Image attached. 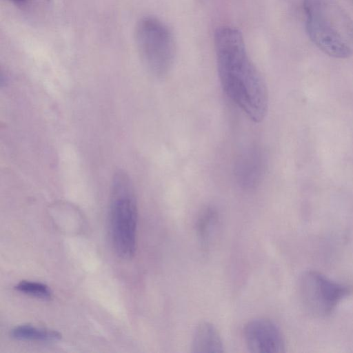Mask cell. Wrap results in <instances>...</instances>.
Listing matches in <instances>:
<instances>
[{
    "instance_id": "cell-1",
    "label": "cell",
    "mask_w": 353,
    "mask_h": 353,
    "mask_svg": "<svg viewBox=\"0 0 353 353\" xmlns=\"http://www.w3.org/2000/svg\"><path fill=\"white\" fill-rule=\"evenodd\" d=\"M217 70L228 98L254 123L261 122L268 107L265 83L250 59L241 33L223 26L214 34Z\"/></svg>"
},
{
    "instance_id": "cell-2",
    "label": "cell",
    "mask_w": 353,
    "mask_h": 353,
    "mask_svg": "<svg viewBox=\"0 0 353 353\" xmlns=\"http://www.w3.org/2000/svg\"><path fill=\"white\" fill-rule=\"evenodd\" d=\"M305 25L312 43L337 59L353 54V20L334 0H303Z\"/></svg>"
},
{
    "instance_id": "cell-3",
    "label": "cell",
    "mask_w": 353,
    "mask_h": 353,
    "mask_svg": "<svg viewBox=\"0 0 353 353\" xmlns=\"http://www.w3.org/2000/svg\"><path fill=\"white\" fill-rule=\"evenodd\" d=\"M138 210L130 179L123 171L112 179L109 228L112 246L121 258L130 259L137 245Z\"/></svg>"
},
{
    "instance_id": "cell-4",
    "label": "cell",
    "mask_w": 353,
    "mask_h": 353,
    "mask_svg": "<svg viewBox=\"0 0 353 353\" xmlns=\"http://www.w3.org/2000/svg\"><path fill=\"white\" fill-rule=\"evenodd\" d=\"M135 41L146 69L158 77L166 75L176 53L174 39L168 26L157 17H143L137 25Z\"/></svg>"
},
{
    "instance_id": "cell-5",
    "label": "cell",
    "mask_w": 353,
    "mask_h": 353,
    "mask_svg": "<svg viewBox=\"0 0 353 353\" xmlns=\"http://www.w3.org/2000/svg\"><path fill=\"white\" fill-rule=\"evenodd\" d=\"M299 292L303 307L310 314L325 317L350 294L351 288L332 281L319 272L310 270L300 278Z\"/></svg>"
},
{
    "instance_id": "cell-6",
    "label": "cell",
    "mask_w": 353,
    "mask_h": 353,
    "mask_svg": "<svg viewBox=\"0 0 353 353\" xmlns=\"http://www.w3.org/2000/svg\"><path fill=\"white\" fill-rule=\"evenodd\" d=\"M243 338L248 349L254 353L285 352V342L279 327L265 318L248 321L243 328Z\"/></svg>"
},
{
    "instance_id": "cell-7",
    "label": "cell",
    "mask_w": 353,
    "mask_h": 353,
    "mask_svg": "<svg viewBox=\"0 0 353 353\" xmlns=\"http://www.w3.org/2000/svg\"><path fill=\"white\" fill-rule=\"evenodd\" d=\"M264 169V161L261 152L251 150L242 155L237 162L236 174L239 184L251 188L260 181Z\"/></svg>"
},
{
    "instance_id": "cell-8",
    "label": "cell",
    "mask_w": 353,
    "mask_h": 353,
    "mask_svg": "<svg viewBox=\"0 0 353 353\" xmlns=\"http://www.w3.org/2000/svg\"><path fill=\"white\" fill-rule=\"evenodd\" d=\"M191 349L198 353L223 352V341L216 327L207 321L199 323L192 334Z\"/></svg>"
},
{
    "instance_id": "cell-9",
    "label": "cell",
    "mask_w": 353,
    "mask_h": 353,
    "mask_svg": "<svg viewBox=\"0 0 353 353\" xmlns=\"http://www.w3.org/2000/svg\"><path fill=\"white\" fill-rule=\"evenodd\" d=\"M10 335L16 340L40 342H54L61 338V334L56 330L30 325L16 326L10 330Z\"/></svg>"
},
{
    "instance_id": "cell-10",
    "label": "cell",
    "mask_w": 353,
    "mask_h": 353,
    "mask_svg": "<svg viewBox=\"0 0 353 353\" xmlns=\"http://www.w3.org/2000/svg\"><path fill=\"white\" fill-rule=\"evenodd\" d=\"M14 288L23 294L43 300H48L52 297V292L49 287L40 282L21 281L14 286Z\"/></svg>"
},
{
    "instance_id": "cell-11",
    "label": "cell",
    "mask_w": 353,
    "mask_h": 353,
    "mask_svg": "<svg viewBox=\"0 0 353 353\" xmlns=\"http://www.w3.org/2000/svg\"><path fill=\"white\" fill-rule=\"evenodd\" d=\"M217 215L216 210L212 208H208L199 216L196 222V232L202 241H204L208 239L212 226L217 221Z\"/></svg>"
},
{
    "instance_id": "cell-12",
    "label": "cell",
    "mask_w": 353,
    "mask_h": 353,
    "mask_svg": "<svg viewBox=\"0 0 353 353\" xmlns=\"http://www.w3.org/2000/svg\"><path fill=\"white\" fill-rule=\"evenodd\" d=\"M13 1H25V0H13Z\"/></svg>"
},
{
    "instance_id": "cell-13",
    "label": "cell",
    "mask_w": 353,
    "mask_h": 353,
    "mask_svg": "<svg viewBox=\"0 0 353 353\" xmlns=\"http://www.w3.org/2000/svg\"><path fill=\"white\" fill-rule=\"evenodd\" d=\"M353 1V0H352Z\"/></svg>"
}]
</instances>
